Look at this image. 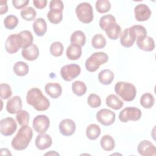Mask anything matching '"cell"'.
Masks as SVG:
<instances>
[{
	"instance_id": "cell-22",
	"label": "cell",
	"mask_w": 156,
	"mask_h": 156,
	"mask_svg": "<svg viewBox=\"0 0 156 156\" xmlns=\"http://www.w3.org/2000/svg\"><path fill=\"white\" fill-rule=\"evenodd\" d=\"M33 30L37 36H43L47 30L46 21L42 18L36 19L33 23Z\"/></svg>"
},
{
	"instance_id": "cell-6",
	"label": "cell",
	"mask_w": 156,
	"mask_h": 156,
	"mask_svg": "<svg viewBox=\"0 0 156 156\" xmlns=\"http://www.w3.org/2000/svg\"><path fill=\"white\" fill-rule=\"evenodd\" d=\"M141 110L134 107H128L122 110L119 114V119L122 122H127L129 121H136L141 117Z\"/></svg>"
},
{
	"instance_id": "cell-14",
	"label": "cell",
	"mask_w": 156,
	"mask_h": 156,
	"mask_svg": "<svg viewBox=\"0 0 156 156\" xmlns=\"http://www.w3.org/2000/svg\"><path fill=\"white\" fill-rule=\"evenodd\" d=\"M59 130L63 136H71L76 130V124L71 119H65L59 124Z\"/></svg>"
},
{
	"instance_id": "cell-12",
	"label": "cell",
	"mask_w": 156,
	"mask_h": 156,
	"mask_svg": "<svg viewBox=\"0 0 156 156\" xmlns=\"http://www.w3.org/2000/svg\"><path fill=\"white\" fill-rule=\"evenodd\" d=\"M135 18L138 21H144L147 20L151 16V10L149 7L144 4H139L134 9Z\"/></svg>"
},
{
	"instance_id": "cell-34",
	"label": "cell",
	"mask_w": 156,
	"mask_h": 156,
	"mask_svg": "<svg viewBox=\"0 0 156 156\" xmlns=\"http://www.w3.org/2000/svg\"><path fill=\"white\" fill-rule=\"evenodd\" d=\"M91 44L95 49L104 48L106 45V39L101 34H96L91 39Z\"/></svg>"
},
{
	"instance_id": "cell-21",
	"label": "cell",
	"mask_w": 156,
	"mask_h": 156,
	"mask_svg": "<svg viewBox=\"0 0 156 156\" xmlns=\"http://www.w3.org/2000/svg\"><path fill=\"white\" fill-rule=\"evenodd\" d=\"M104 31L106 33V35L111 40H117L119 35L121 33V29L119 24L115 23H112L108 25Z\"/></svg>"
},
{
	"instance_id": "cell-39",
	"label": "cell",
	"mask_w": 156,
	"mask_h": 156,
	"mask_svg": "<svg viewBox=\"0 0 156 156\" xmlns=\"http://www.w3.org/2000/svg\"><path fill=\"white\" fill-rule=\"evenodd\" d=\"M29 114L24 110H21L19 111L16 115V119L18 122L19 124L21 126H27L29 121Z\"/></svg>"
},
{
	"instance_id": "cell-23",
	"label": "cell",
	"mask_w": 156,
	"mask_h": 156,
	"mask_svg": "<svg viewBox=\"0 0 156 156\" xmlns=\"http://www.w3.org/2000/svg\"><path fill=\"white\" fill-rule=\"evenodd\" d=\"M82 48L80 46L71 44L66 49V54L68 59L71 60H76L79 59L82 55Z\"/></svg>"
},
{
	"instance_id": "cell-18",
	"label": "cell",
	"mask_w": 156,
	"mask_h": 156,
	"mask_svg": "<svg viewBox=\"0 0 156 156\" xmlns=\"http://www.w3.org/2000/svg\"><path fill=\"white\" fill-rule=\"evenodd\" d=\"M21 55L24 58L29 61L36 60L39 55V49L37 45L32 44L30 46L23 49Z\"/></svg>"
},
{
	"instance_id": "cell-4",
	"label": "cell",
	"mask_w": 156,
	"mask_h": 156,
	"mask_svg": "<svg viewBox=\"0 0 156 156\" xmlns=\"http://www.w3.org/2000/svg\"><path fill=\"white\" fill-rule=\"evenodd\" d=\"M108 60V56L105 52H94L87 59L85 63V68L89 72H94L99 69L101 65L105 63Z\"/></svg>"
},
{
	"instance_id": "cell-25",
	"label": "cell",
	"mask_w": 156,
	"mask_h": 156,
	"mask_svg": "<svg viewBox=\"0 0 156 156\" xmlns=\"http://www.w3.org/2000/svg\"><path fill=\"white\" fill-rule=\"evenodd\" d=\"M105 102L108 107L116 110L121 109L124 105L123 102L117 96L113 94L106 98Z\"/></svg>"
},
{
	"instance_id": "cell-5",
	"label": "cell",
	"mask_w": 156,
	"mask_h": 156,
	"mask_svg": "<svg viewBox=\"0 0 156 156\" xmlns=\"http://www.w3.org/2000/svg\"><path fill=\"white\" fill-rule=\"evenodd\" d=\"M76 13L78 20L83 23L88 24L93 20V11L91 5L87 2L79 4L76 8Z\"/></svg>"
},
{
	"instance_id": "cell-31",
	"label": "cell",
	"mask_w": 156,
	"mask_h": 156,
	"mask_svg": "<svg viewBox=\"0 0 156 156\" xmlns=\"http://www.w3.org/2000/svg\"><path fill=\"white\" fill-rule=\"evenodd\" d=\"M72 91L76 95L81 96L85 94L87 91V86L83 82L76 80L72 83Z\"/></svg>"
},
{
	"instance_id": "cell-16",
	"label": "cell",
	"mask_w": 156,
	"mask_h": 156,
	"mask_svg": "<svg viewBox=\"0 0 156 156\" xmlns=\"http://www.w3.org/2000/svg\"><path fill=\"white\" fill-rule=\"evenodd\" d=\"M22 101L20 96H15L8 100L6 104V110L11 114L17 113L22 109Z\"/></svg>"
},
{
	"instance_id": "cell-11",
	"label": "cell",
	"mask_w": 156,
	"mask_h": 156,
	"mask_svg": "<svg viewBox=\"0 0 156 156\" xmlns=\"http://www.w3.org/2000/svg\"><path fill=\"white\" fill-rule=\"evenodd\" d=\"M5 48L9 54H15L21 48L18 34H12L7 37L5 43Z\"/></svg>"
},
{
	"instance_id": "cell-29",
	"label": "cell",
	"mask_w": 156,
	"mask_h": 156,
	"mask_svg": "<svg viewBox=\"0 0 156 156\" xmlns=\"http://www.w3.org/2000/svg\"><path fill=\"white\" fill-rule=\"evenodd\" d=\"M100 144L101 147L106 151L113 150L115 146V142L114 139L109 135H104L101 138Z\"/></svg>"
},
{
	"instance_id": "cell-41",
	"label": "cell",
	"mask_w": 156,
	"mask_h": 156,
	"mask_svg": "<svg viewBox=\"0 0 156 156\" xmlns=\"http://www.w3.org/2000/svg\"><path fill=\"white\" fill-rule=\"evenodd\" d=\"M116 22V18L112 15L108 14L102 16L99 20V26L102 30H105V27L112 23Z\"/></svg>"
},
{
	"instance_id": "cell-9",
	"label": "cell",
	"mask_w": 156,
	"mask_h": 156,
	"mask_svg": "<svg viewBox=\"0 0 156 156\" xmlns=\"http://www.w3.org/2000/svg\"><path fill=\"white\" fill-rule=\"evenodd\" d=\"M17 124L15 119L11 117L2 119L0 122V132L4 136H10L15 133Z\"/></svg>"
},
{
	"instance_id": "cell-10",
	"label": "cell",
	"mask_w": 156,
	"mask_h": 156,
	"mask_svg": "<svg viewBox=\"0 0 156 156\" xmlns=\"http://www.w3.org/2000/svg\"><path fill=\"white\" fill-rule=\"evenodd\" d=\"M96 119L101 124L108 126L115 122V113L110 110L102 108L97 112Z\"/></svg>"
},
{
	"instance_id": "cell-43",
	"label": "cell",
	"mask_w": 156,
	"mask_h": 156,
	"mask_svg": "<svg viewBox=\"0 0 156 156\" xmlns=\"http://www.w3.org/2000/svg\"><path fill=\"white\" fill-rule=\"evenodd\" d=\"M87 102L91 108H98L101 104V98L96 94H90L87 99Z\"/></svg>"
},
{
	"instance_id": "cell-17",
	"label": "cell",
	"mask_w": 156,
	"mask_h": 156,
	"mask_svg": "<svg viewBox=\"0 0 156 156\" xmlns=\"http://www.w3.org/2000/svg\"><path fill=\"white\" fill-rule=\"evenodd\" d=\"M52 143L51 137L46 133H40L37 136L35 144L40 150H44L49 147Z\"/></svg>"
},
{
	"instance_id": "cell-15",
	"label": "cell",
	"mask_w": 156,
	"mask_h": 156,
	"mask_svg": "<svg viewBox=\"0 0 156 156\" xmlns=\"http://www.w3.org/2000/svg\"><path fill=\"white\" fill-rule=\"evenodd\" d=\"M135 40L136 38L129 27L125 29L120 34L121 44L125 48L131 47Z\"/></svg>"
},
{
	"instance_id": "cell-19",
	"label": "cell",
	"mask_w": 156,
	"mask_h": 156,
	"mask_svg": "<svg viewBox=\"0 0 156 156\" xmlns=\"http://www.w3.org/2000/svg\"><path fill=\"white\" fill-rule=\"evenodd\" d=\"M45 92L51 98L57 99L62 93V88L61 85L58 83H48L44 87Z\"/></svg>"
},
{
	"instance_id": "cell-49",
	"label": "cell",
	"mask_w": 156,
	"mask_h": 156,
	"mask_svg": "<svg viewBox=\"0 0 156 156\" xmlns=\"http://www.w3.org/2000/svg\"><path fill=\"white\" fill-rule=\"evenodd\" d=\"M45 155H59V154L54 152V151H51L50 152H48L46 154H45Z\"/></svg>"
},
{
	"instance_id": "cell-27",
	"label": "cell",
	"mask_w": 156,
	"mask_h": 156,
	"mask_svg": "<svg viewBox=\"0 0 156 156\" xmlns=\"http://www.w3.org/2000/svg\"><path fill=\"white\" fill-rule=\"evenodd\" d=\"M71 44H77L80 47L85 45L86 42V37L85 34L81 30H76L74 32L70 38Z\"/></svg>"
},
{
	"instance_id": "cell-44",
	"label": "cell",
	"mask_w": 156,
	"mask_h": 156,
	"mask_svg": "<svg viewBox=\"0 0 156 156\" xmlns=\"http://www.w3.org/2000/svg\"><path fill=\"white\" fill-rule=\"evenodd\" d=\"M64 8L63 3L60 0H52L49 3V9L52 10L62 12Z\"/></svg>"
},
{
	"instance_id": "cell-7",
	"label": "cell",
	"mask_w": 156,
	"mask_h": 156,
	"mask_svg": "<svg viewBox=\"0 0 156 156\" xmlns=\"http://www.w3.org/2000/svg\"><path fill=\"white\" fill-rule=\"evenodd\" d=\"M80 66L77 64H69L63 66L60 69V74L65 81H71L80 73Z\"/></svg>"
},
{
	"instance_id": "cell-46",
	"label": "cell",
	"mask_w": 156,
	"mask_h": 156,
	"mask_svg": "<svg viewBox=\"0 0 156 156\" xmlns=\"http://www.w3.org/2000/svg\"><path fill=\"white\" fill-rule=\"evenodd\" d=\"M48 1L46 0H34L33 4L34 6L39 9H42L46 6Z\"/></svg>"
},
{
	"instance_id": "cell-35",
	"label": "cell",
	"mask_w": 156,
	"mask_h": 156,
	"mask_svg": "<svg viewBox=\"0 0 156 156\" xmlns=\"http://www.w3.org/2000/svg\"><path fill=\"white\" fill-rule=\"evenodd\" d=\"M47 18L51 23L57 24L62 21L63 13L60 11L50 10L47 13Z\"/></svg>"
},
{
	"instance_id": "cell-33",
	"label": "cell",
	"mask_w": 156,
	"mask_h": 156,
	"mask_svg": "<svg viewBox=\"0 0 156 156\" xmlns=\"http://www.w3.org/2000/svg\"><path fill=\"white\" fill-rule=\"evenodd\" d=\"M20 15L24 20L30 21L35 18L37 16V12L33 7H27L23 8L21 10Z\"/></svg>"
},
{
	"instance_id": "cell-13",
	"label": "cell",
	"mask_w": 156,
	"mask_h": 156,
	"mask_svg": "<svg viewBox=\"0 0 156 156\" xmlns=\"http://www.w3.org/2000/svg\"><path fill=\"white\" fill-rule=\"evenodd\" d=\"M137 151L142 156H155L156 150L155 146L149 140H143L138 145Z\"/></svg>"
},
{
	"instance_id": "cell-36",
	"label": "cell",
	"mask_w": 156,
	"mask_h": 156,
	"mask_svg": "<svg viewBox=\"0 0 156 156\" xmlns=\"http://www.w3.org/2000/svg\"><path fill=\"white\" fill-rule=\"evenodd\" d=\"M18 24V18L13 15H9L7 16L4 20V27L9 30L15 29Z\"/></svg>"
},
{
	"instance_id": "cell-3",
	"label": "cell",
	"mask_w": 156,
	"mask_h": 156,
	"mask_svg": "<svg viewBox=\"0 0 156 156\" xmlns=\"http://www.w3.org/2000/svg\"><path fill=\"white\" fill-rule=\"evenodd\" d=\"M115 91L124 101L130 102L133 101L136 94V89L135 87L126 82L119 81L115 85Z\"/></svg>"
},
{
	"instance_id": "cell-48",
	"label": "cell",
	"mask_w": 156,
	"mask_h": 156,
	"mask_svg": "<svg viewBox=\"0 0 156 156\" xmlns=\"http://www.w3.org/2000/svg\"><path fill=\"white\" fill-rule=\"evenodd\" d=\"M1 155H11V153L7 148H1Z\"/></svg>"
},
{
	"instance_id": "cell-30",
	"label": "cell",
	"mask_w": 156,
	"mask_h": 156,
	"mask_svg": "<svg viewBox=\"0 0 156 156\" xmlns=\"http://www.w3.org/2000/svg\"><path fill=\"white\" fill-rule=\"evenodd\" d=\"M13 70L15 74L17 76H24L27 74L29 72V66L26 63L19 61L14 64Z\"/></svg>"
},
{
	"instance_id": "cell-2",
	"label": "cell",
	"mask_w": 156,
	"mask_h": 156,
	"mask_svg": "<svg viewBox=\"0 0 156 156\" xmlns=\"http://www.w3.org/2000/svg\"><path fill=\"white\" fill-rule=\"evenodd\" d=\"M33 136L32 129L28 126H23L18 130L12 139L11 145L16 151H22L27 148Z\"/></svg>"
},
{
	"instance_id": "cell-26",
	"label": "cell",
	"mask_w": 156,
	"mask_h": 156,
	"mask_svg": "<svg viewBox=\"0 0 156 156\" xmlns=\"http://www.w3.org/2000/svg\"><path fill=\"white\" fill-rule=\"evenodd\" d=\"M114 79V73L110 69H103L98 74V80L103 85L110 84Z\"/></svg>"
},
{
	"instance_id": "cell-20",
	"label": "cell",
	"mask_w": 156,
	"mask_h": 156,
	"mask_svg": "<svg viewBox=\"0 0 156 156\" xmlns=\"http://www.w3.org/2000/svg\"><path fill=\"white\" fill-rule=\"evenodd\" d=\"M136 45L140 49L150 52L154 50L155 48V42L152 37L146 36L144 38L137 39Z\"/></svg>"
},
{
	"instance_id": "cell-45",
	"label": "cell",
	"mask_w": 156,
	"mask_h": 156,
	"mask_svg": "<svg viewBox=\"0 0 156 156\" xmlns=\"http://www.w3.org/2000/svg\"><path fill=\"white\" fill-rule=\"evenodd\" d=\"M29 1L26 0H13L12 4L13 7L16 9L24 8L29 3Z\"/></svg>"
},
{
	"instance_id": "cell-28",
	"label": "cell",
	"mask_w": 156,
	"mask_h": 156,
	"mask_svg": "<svg viewBox=\"0 0 156 156\" xmlns=\"http://www.w3.org/2000/svg\"><path fill=\"white\" fill-rule=\"evenodd\" d=\"M101 134V128L96 124H91L87 127L86 135L91 140L97 139Z\"/></svg>"
},
{
	"instance_id": "cell-24",
	"label": "cell",
	"mask_w": 156,
	"mask_h": 156,
	"mask_svg": "<svg viewBox=\"0 0 156 156\" xmlns=\"http://www.w3.org/2000/svg\"><path fill=\"white\" fill-rule=\"evenodd\" d=\"M18 34L22 49L26 48L33 44L34 37L30 31L23 30Z\"/></svg>"
},
{
	"instance_id": "cell-38",
	"label": "cell",
	"mask_w": 156,
	"mask_h": 156,
	"mask_svg": "<svg viewBox=\"0 0 156 156\" xmlns=\"http://www.w3.org/2000/svg\"><path fill=\"white\" fill-rule=\"evenodd\" d=\"M64 47L63 44L59 41H55L52 43L50 46L49 51L51 55L54 57H60L63 52Z\"/></svg>"
},
{
	"instance_id": "cell-37",
	"label": "cell",
	"mask_w": 156,
	"mask_h": 156,
	"mask_svg": "<svg viewBox=\"0 0 156 156\" xmlns=\"http://www.w3.org/2000/svg\"><path fill=\"white\" fill-rule=\"evenodd\" d=\"M132 33L134 34L136 40L142 38L147 36V30L146 28L141 25H134L129 27Z\"/></svg>"
},
{
	"instance_id": "cell-40",
	"label": "cell",
	"mask_w": 156,
	"mask_h": 156,
	"mask_svg": "<svg viewBox=\"0 0 156 156\" xmlns=\"http://www.w3.org/2000/svg\"><path fill=\"white\" fill-rule=\"evenodd\" d=\"M95 7L98 12L104 13L110 10L111 4L108 0H98L96 2Z\"/></svg>"
},
{
	"instance_id": "cell-1",
	"label": "cell",
	"mask_w": 156,
	"mask_h": 156,
	"mask_svg": "<svg viewBox=\"0 0 156 156\" xmlns=\"http://www.w3.org/2000/svg\"><path fill=\"white\" fill-rule=\"evenodd\" d=\"M26 102L37 111L46 110L50 106L49 99L38 88H32L27 91Z\"/></svg>"
},
{
	"instance_id": "cell-8",
	"label": "cell",
	"mask_w": 156,
	"mask_h": 156,
	"mask_svg": "<svg viewBox=\"0 0 156 156\" xmlns=\"http://www.w3.org/2000/svg\"><path fill=\"white\" fill-rule=\"evenodd\" d=\"M49 125L50 120L46 115H39L36 116L33 119V128L38 133H45L48 129Z\"/></svg>"
},
{
	"instance_id": "cell-47",
	"label": "cell",
	"mask_w": 156,
	"mask_h": 156,
	"mask_svg": "<svg viewBox=\"0 0 156 156\" xmlns=\"http://www.w3.org/2000/svg\"><path fill=\"white\" fill-rule=\"evenodd\" d=\"M8 10V7L7 4V1H0V14L2 15L5 13Z\"/></svg>"
},
{
	"instance_id": "cell-42",
	"label": "cell",
	"mask_w": 156,
	"mask_h": 156,
	"mask_svg": "<svg viewBox=\"0 0 156 156\" xmlns=\"http://www.w3.org/2000/svg\"><path fill=\"white\" fill-rule=\"evenodd\" d=\"M0 94L2 99H7L11 97L12 91L11 87L7 83H1L0 85Z\"/></svg>"
},
{
	"instance_id": "cell-32",
	"label": "cell",
	"mask_w": 156,
	"mask_h": 156,
	"mask_svg": "<svg viewBox=\"0 0 156 156\" xmlns=\"http://www.w3.org/2000/svg\"><path fill=\"white\" fill-rule=\"evenodd\" d=\"M155 99L154 96L149 93L143 94L140 98V104L145 108H151L154 104Z\"/></svg>"
}]
</instances>
